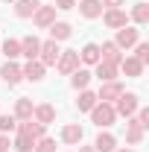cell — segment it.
<instances>
[{"label":"cell","instance_id":"obj_23","mask_svg":"<svg viewBox=\"0 0 149 152\" xmlns=\"http://www.w3.org/2000/svg\"><path fill=\"white\" fill-rule=\"evenodd\" d=\"M93 73L91 70H85V67H76L73 73H70V88H76V91H85L88 85H91Z\"/></svg>","mask_w":149,"mask_h":152},{"label":"cell","instance_id":"obj_6","mask_svg":"<svg viewBox=\"0 0 149 152\" xmlns=\"http://www.w3.org/2000/svg\"><path fill=\"white\" fill-rule=\"evenodd\" d=\"M58 137H61V143H64V146H79V143H82V137H85V129H82L79 123H64V126H61V132H58Z\"/></svg>","mask_w":149,"mask_h":152},{"label":"cell","instance_id":"obj_5","mask_svg":"<svg viewBox=\"0 0 149 152\" xmlns=\"http://www.w3.org/2000/svg\"><path fill=\"white\" fill-rule=\"evenodd\" d=\"M99 18L105 20L108 29H123V26H129V12H126V9H102Z\"/></svg>","mask_w":149,"mask_h":152},{"label":"cell","instance_id":"obj_8","mask_svg":"<svg viewBox=\"0 0 149 152\" xmlns=\"http://www.w3.org/2000/svg\"><path fill=\"white\" fill-rule=\"evenodd\" d=\"M140 41V29L137 26H123V29H117V38H114V44L120 47V50H129Z\"/></svg>","mask_w":149,"mask_h":152},{"label":"cell","instance_id":"obj_9","mask_svg":"<svg viewBox=\"0 0 149 152\" xmlns=\"http://www.w3.org/2000/svg\"><path fill=\"white\" fill-rule=\"evenodd\" d=\"M117 70H120V73H126L129 79H140L143 70H146V64H140L134 56H123V58H120V64H117Z\"/></svg>","mask_w":149,"mask_h":152},{"label":"cell","instance_id":"obj_21","mask_svg":"<svg viewBox=\"0 0 149 152\" xmlns=\"http://www.w3.org/2000/svg\"><path fill=\"white\" fill-rule=\"evenodd\" d=\"M143 134H146L143 126H140L134 117H129V123H126V143H129V146H137V143L143 140Z\"/></svg>","mask_w":149,"mask_h":152},{"label":"cell","instance_id":"obj_19","mask_svg":"<svg viewBox=\"0 0 149 152\" xmlns=\"http://www.w3.org/2000/svg\"><path fill=\"white\" fill-rule=\"evenodd\" d=\"M18 132H23V134H29V137H44V134H47V126H41V123H38V120H32V117H29V120H18Z\"/></svg>","mask_w":149,"mask_h":152},{"label":"cell","instance_id":"obj_32","mask_svg":"<svg viewBox=\"0 0 149 152\" xmlns=\"http://www.w3.org/2000/svg\"><path fill=\"white\" fill-rule=\"evenodd\" d=\"M32 152H56V140L44 134V137H38V140H35V149H32Z\"/></svg>","mask_w":149,"mask_h":152},{"label":"cell","instance_id":"obj_40","mask_svg":"<svg viewBox=\"0 0 149 152\" xmlns=\"http://www.w3.org/2000/svg\"><path fill=\"white\" fill-rule=\"evenodd\" d=\"M38 3H41V0H38Z\"/></svg>","mask_w":149,"mask_h":152},{"label":"cell","instance_id":"obj_25","mask_svg":"<svg viewBox=\"0 0 149 152\" xmlns=\"http://www.w3.org/2000/svg\"><path fill=\"white\" fill-rule=\"evenodd\" d=\"M70 35H73V26H70L67 20H56V23L50 26V41H67Z\"/></svg>","mask_w":149,"mask_h":152},{"label":"cell","instance_id":"obj_11","mask_svg":"<svg viewBox=\"0 0 149 152\" xmlns=\"http://www.w3.org/2000/svg\"><path fill=\"white\" fill-rule=\"evenodd\" d=\"M123 58V50L114 44V41H102L99 44V61H108V64H120Z\"/></svg>","mask_w":149,"mask_h":152},{"label":"cell","instance_id":"obj_33","mask_svg":"<svg viewBox=\"0 0 149 152\" xmlns=\"http://www.w3.org/2000/svg\"><path fill=\"white\" fill-rule=\"evenodd\" d=\"M134 114H137L134 120H137V123L146 129V126H149V108H146V105H137V111H134Z\"/></svg>","mask_w":149,"mask_h":152},{"label":"cell","instance_id":"obj_12","mask_svg":"<svg viewBox=\"0 0 149 152\" xmlns=\"http://www.w3.org/2000/svg\"><path fill=\"white\" fill-rule=\"evenodd\" d=\"M32 120H38L41 126H50V123H56V105H50V102H38L35 111H32Z\"/></svg>","mask_w":149,"mask_h":152},{"label":"cell","instance_id":"obj_24","mask_svg":"<svg viewBox=\"0 0 149 152\" xmlns=\"http://www.w3.org/2000/svg\"><path fill=\"white\" fill-rule=\"evenodd\" d=\"M79 61H82V64H91V67H93V64L99 61V44H96V41H88V44L79 50Z\"/></svg>","mask_w":149,"mask_h":152},{"label":"cell","instance_id":"obj_34","mask_svg":"<svg viewBox=\"0 0 149 152\" xmlns=\"http://www.w3.org/2000/svg\"><path fill=\"white\" fill-rule=\"evenodd\" d=\"M76 6V0H56V9H61V12H70Z\"/></svg>","mask_w":149,"mask_h":152},{"label":"cell","instance_id":"obj_1","mask_svg":"<svg viewBox=\"0 0 149 152\" xmlns=\"http://www.w3.org/2000/svg\"><path fill=\"white\" fill-rule=\"evenodd\" d=\"M88 114H91V123L96 126V129H111L114 120H117V111H114L111 102H96Z\"/></svg>","mask_w":149,"mask_h":152},{"label":"cell","instance_id":"obj_22","mask_svg":"<svg viewBox=\"0 0 149 152\" xmlns=\"http://www.w3.org/2000/svg\"><path fill=\"white\" fill-rule=\"evenodd\" d=\"M79 15L88 20L99 18L102 15V0H79Z\"/></svg>","mask_w":149,"mask_h":152},{"label":"cell","instance_id":"obj_13","mask_svg":"<svg viewBox=\"0 0 149 152\" xmlns=\"http://www.w3.org/2000/svg\"><path fill=\"white\" fill-rule=\"evenodd\" d=\"M0 79L12 88V85H18L20 79H23V73H20V64L18 61H6L3 67H0Z\"/></svg>","mask_w":149,"mask_h":152},{"label":"cell","instance_id":"obj_18","mask_svg":"<svg viewBox=\"0 0 149 152\" xmlns=\"http://www.w3.org/2000/svg\"><path fill=\"white\" fill-rule=\"evenodd\" d=\"M129 20H134V26H146L149 23V3L146 0H137L129 12Z\"/></svg>","mask_w":149,"mask_h":152},{"label":"cell","instance_id":"obj_7","mask_svg":"<svg viewBox=\"0 0 149 152\" xmlns=\"http://www.w3.org/2000/svg\"><path fill=\"white\" fill-rule=\"evenodd\" d=\"M56 6H38L35 15H32V23H35L38 29H50L53 23H56Z\"/></svg>","mask_w":149,"mask_h":152},{"label":"cell","instance_id":"obj_15","mask_svg":"<svg viewBox=\"0 0 149 152\" xmlns=\"http://www.w3.org/2000/svg\"><path fill=\"white\" fill-rule=\"evenodd\" d=\"M38 50H41V38H38V35H26V38H20V56L26 58V61L38 58Z\"/></svg>","mask_w":149,"mask_h":152},{"label":"cell","instance_id":"obj_14","mask_svg":"<svg viewBox=\"0 0 149 152\" xmlns=\"http://www.w3.org/2000/svg\"><path fill=\"white\" fill-rule=\"evenodd\" d=\"M20 73H23V79H26V82H41V79H44V73H47V67H44L38 58H32V61H26V64L20 67Z\"/></svg>","mask_w":149,"mask_h":152},{"label":"cell","instance_id":"obj_31","mask_svg":"<svg viewBox=\"0 0 149 152\" xmlns=\"http://www.w3.org/2000/svg\"><path fill=\"white\" fill-rule=\"evenodd\" d=\"M134 58H137L140 64H149V44L146 41H137V44H134Z\"/></svg>","mask_w":149,"mask_h":152},{"label":"cell","instance_id":"obj_36","mask_svg":"<svg viewBox=\"0 0 149 152\" xmlns=\"http://www.w3.org/2000/svg\"><path fill=\"white\" fill-rule=\"evenodd\" d=\"M9 146H12L9 134H0V152H9Z\"/></svg>","mask_w":149,"mask_h":152},{"label":"cell","instance_id":"obj_35","mask_svg":"<svg viewBox=\"0 0 149 152\" xmlns=\"http://www.w3.org/2000/svg\"><path fill=\"white\" fill-rule=\"evenodd\" d=\"M126 0H102V9H123Z\"/></svg>","mask_w":149,"mask_h":152},{"label":"cell","instance_id":"obj_38","mask_svg":"<svg viewBox=\"0 0 149 152\" xmlns=\"http://www.w3.org/2000/svg\"><path fill=\"white\" fill-rule=\"evenodd\" d=\"M114 152H134V149H129V146H126V149H120V146H117V149H114Z\"/></svg>","mask_w":149,"mask_h":152},{"label":"cell","instance_id":"obj_26","mask_svg":"<svg viewBox=\"0 0 149 152\" xmlns=\"http://www.w3.org/2000/svg\"><path fill=\"white\" fill-rule=\"evenodd\" d=\"M96 102H99V99H96V91H91V88L79 91V96H76V108H79V111H91Z\"/></svg>","mask_w":149,"mask_h":152},{"label":"cell","instance_id":"obj_4","mask_svg":"<svg viewBox=\"0 0 149 152\" xmlns=\"http://www.w3.org/2000/svg\"><path fill=\"white\" fill-rule=\"evenodd\" d=\"M58 53H61V47H58V41H41V50H38V61L44 64V67H56L58 61Z\"/></svg>","mask_w":149,"mask_h":152},{"label":"cell","instance_id":"obj_30","mask_svg":"<svg viewBox=\"0 0 149 152\" xmlns=\"http://www.w3.org/2000/svg\"><path fill=\"white\" fill-rule=\"evenodd\" d=\"M15 132H18L15 114H3V111H0V134H15Z\"/></svg>","mask_w":149,"mask_h":152},{"label":"cell","instance_id":"obj_28","mask_svg":"<svg viewBox=\"0 0 149 152\" xmlns=\"http://www.w3.org/2000/svg\"><path fill=\"white\" fill-rule=\"evenodd\" d=\"M0 50H3L6 61H15V58L20 56V38H6V41H0Z\"/></svg>","mask_w":149,"mask_h":152},{"label":"cell","instance_id":"obj_2","mask_svg":"<svg viewBox=\"0 0 149 152\" xmlns=\"http://www.w3.org/2000/svg\"><path fill=\"white\" fill-rule=\"evenodd\" d=\"M111 105H114V111H117V117H126V120H129L131 114L137 111V105H140V96L134 94V91H123Z\"/></svg>","mask_w":149,"mask_h":152},{"label":"cell","instance_id":"obj_27","mask_svg":"<svg viewBox=\"0 0 149 152\" xmlns=\"http://www.w3.org/2000/svg\"><path fill=\"white\" fill-rule=\"evenodd\" d=\"M12 6H15V15H18V18H32L41 3H38V0H15Z\"/></svg>","mask_w":149,"mask_h":152},{"label":"cell","instance_id":"obj_29","mask_svg":"<svg viewBox=\"0 0 149 152\" xmlns=\"http://www.w3.org/2000/svg\"><path fill=\"white\" fill-rule=\"evenodd\" d=\"M12 146H15L18 152H32V149H35V137H29V134H23V132H15Z\"/></svg>","mask_w":149,"mask_h":152},{"label":"cell","instance_id":"obj_16","mask_svg":"<svg viewBox=\"0 0 149 152\" xmlns=\"http://www.w3.org/2000/svg\"><path fill=\"white\" fill-rule=\"evenodd\" d=\"M32 111H35V102H32L29 96H18V99H15V108H12L15 120H29Z\"/></svg>","mask_w":149,"mask_h":152},{"label":"cell","instance_id":"obj_10","mask_svg":"<svg viewBox=\"0 0 149 152\" xmlns=\"http://www.w3.org/2000/svg\"><path fill=\"white\" fill-rule=\"evenodd\" d=\"M123 91H126V88H123V85H120L117 79H114V82H99L96 99H99V102H114V99H117V96L123 94Z\"/></svg>","mask_w":149,"mask_h":152},{"label":"cell","instance_id":"obj_37","mask_svg":"<svg viewBox=\"0 0 149 152\" xmlns=\"http://www.w3.org/2000/svg\"><path fill=\"white\" fill-rule=\"evenodd\" d=\"M79 152H96V149H93V146H82V143H79Z\"/></svg>","mask_w":149,"mask_h":152},{"label":"cell","instance_id":"obj_20","mask_svg":"<svg viewBox=\"0 0 149 152\" xmlns=\"http://www.w3.org/2000/svg\"><path fill=\"white\" fill-rule=\"evenodd\" d=\"M117 73H120L117 64H108V61H96V64H93V76H96L99 82H114Z\"/></svg>","mask_w":149,"mask_h":152},{"label":"cell","instance_id":"obj_39","mask_svg":"<svg viewBox=\"0 0 149 152\" xmlns=\"http://www.w3.org/2000/svg\"><path fill=\"white\" fill-rule=\"evenodd\" d=\"M3 3H15V0H3Z\"/></svg>","mask_w":149,"mask_h":152},{"label":"cell","instance_id":"obj_3","mask_svg":"<svg viewBox=\"0 0 149 152\" xmlns=\"http://www.w3.org/2000/svg\"><path fill=\"white\" fill-rule=\"evenodd\" d=\"M79 64H82V61H79V50H61V53H58V61H56V70L61 76H70Z\"/></svg>","mask_w":149,"mask_h":152},{"label":"cell","instance_id":"obj_17","mask_svg":"<svg viewBox=\"0 0 149 152\" xmlns=\"http://www.w3.org/2000/svg\"><path fill=\"white\" fill-rule=\"evenodd\" d=\"M93 149H96V152H114V149H117V137H114L108 129H99L96 140H93Z\"/></svg>","mask_w":149,"mask_h":152}]
</instances>
